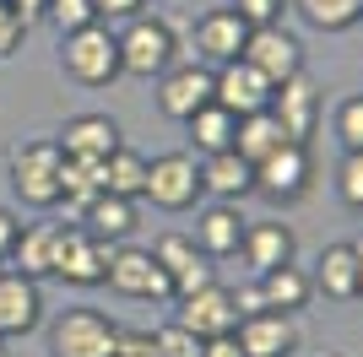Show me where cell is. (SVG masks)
<instances>
[{"instance_id":"obj_1","label":"cell","mask_w":363,"mask_h":357,"mask_svg":"<svg viewBox=\"0 0 363 357\" xmlns=\"http://www.w3.org/2000/svg\"><path fill=\"white\" fill-rule=\"evenodd\" d=\"M60 147L55 135H28L6 152V178H11V195L33 211H55L60 206Z\"/></svg>"},{"instance_id":"obj_2","label":"cell","mask_w":363,"mask_h":357,"mask_svg":"<svg viewBox=\"0 0 363 357\" xmlns=\"http://www.w3.org/2000/svg\"><path fill=\"white\" fill-rule=\"evenodd\" d=\"M60 71L82 87H108L120 81V38L108 22H87L82 33H65L60 38Z\"/></svg>"},{"instance_id":"obj_3","label":"cell","mask_w":363,"mask_h":357,"mask_svg":"<svg viewBox=\"0 0 363 357\" xmlns=\"http://www.w3.org/2000/svg\"><path fill=\"white\" fill-rule=\"evenodd\" d=\"M120 71L125 76H141V81H157V76L179 60V38H174V28H168L163 16H130L120 33Z\"/></svg>"},{"instance_id":"obj_4","label":"cell","mask_w":363,"mask_h":357,"mask_svg":"<svg viewBox=\"0 0 363 357\" xmlns=\"http://www.w3.org/2000/svg\"><path fill=\"white\" fill-rule=\"evenodd\" d=\"M104 282L120 298H136V303H168L174 298V282H168V271L157 266V254L147 244H114L108 266H104Z\"/></svg>"},{"instance_id":"obj_5","label":"cell","mask_w":363,"mask_h":357,"mask_svg":"<svg viewBox=\"0 0 363 357\" xmlns=\"http://www.w3.org/2000/svg\"><path fill=\"white\" fill-rule=\"evenodd\" d=\"M120 325L104 309H65L49 319V357H114Z\"/></svg>"},{"instance_id":"obj_6","label":"cell","mask_w":363,"mask_h":357,"mask_svg":"<svg viewBox=\"0 0 363 357\" xmlns=\"http://www.w3.org/2000/svg\"><path fill=\"white\" fill-rule=\"evenodd\" d=\"M141 200H152L157 211H190L201 200V157H190V152L147 157V190H141Z\"/></svg>"},{"instance_id":"obj_7","label":"cell","mask_w":363,"mask_h":357,"mask_svg":"<svg viewBox=\"0 0 363 357\" xmlns=\"http://www.w3.org/2000/svg\"><path fill=\"white\" fill-rule=\"evenodd\" d=\"M309 184H315V163H309V147H298V141H282L272 157L255 163V190L266 195V200H277V206L303 200Z\"/></svg>"},{"instance_id":"obj_8","label":"cell","mask_w":363,"mask_h":357,"mask_svg":"<svg viewBox=\"0 0 363 357\" xmlns=\"http://www.w3.org/2000/svg\"><path fill=\"white\" fill-rule=\"evenodd\" d=\"M108 249L104 238H92L82 222H60V249H55V276L71 287H98L104 282V266H108Z\"/></svg>"},{"instance_id":"obj_9","label":"cell","mask_w":363,"mask_h":357,"mask_svg":"<svg viewBox=\"0 0 363 357\" xmlns=\"http://www.w3.org/2000/svg\"><path fill=\"white\" fill-rule=\"evenodd\" d=\"M55 147H60V157H71V163H104L114 147H125V135H120V119L114 114L87 108V114L65 119V130L55 135Z\"/></svg>"},{"instance_id":"obj_10","label":"cell","mask_w":363,"mask_h":357,"mask_svg":"<svg viewBox=\"0 0 363 357\" xmlns=\"http://www.w3.org/2000/svg\"><path fill=\"white\" fill-rule=\"evenodd\" d=\"M239 60H250L272 87H282V81L303 76V44L282 28V22H277V28H250V44H244Z\"/></svg>"},{"instance_id":"obj_11","label":"cell","mask_w":363,"mask_h":357,"mask_svg":"<svg viewBox=\"0 0 363 357\" xmlns=\"http://www.w3.org/2000/svg\"><path fill=\"white\" fill-rule=\"evenodd\" d=\"M190 336H201V341H212V336H233L239 330V303H233V287L212 282L201 287V293L179 298V314H174Z\"/></svg>"},{"instance_id":"obj_12","label":"cell","mask_w":363,"mask_h":357,"mask_svg":"<svg viewBox=\"0 0 363 357\" xmlns=\"http://www.w3.org/2000/svg\"><path fill=\"white\" fill-rule=\"evenodd\" d=\"M244 44H250V22H244L233 6H212L206 16H196V55L206 71L228 65V60H239Z\"/></svg>"},{"instance_id":"obj_13","label":"cell","mask_w":363,"mask_h":357,"mask_svg":"<svg viewBox=\"0 0 363 357\" xmlns=\"http://www.w3.org/2000/svg\"><path fill=\"white\" fill-rule=\"evenodd\" d=\"M152 254H157V266H163V271H168V282H174V303L217 282L212 260H206V254L190 244V233H163L157 244H152Z\"/></svg>"},{"instance_id":"obj_14","label":"cell","mask_w":363,"mask_h":357,"mask_svg":"<svg viewBox=\"0 0 363 357\" xmlns=\"http://www.w3.org/2000/svg\"><path fill=\"white\" fill-rule=\"evenodd\" d=\"M272 81L250 65V60H228V65H217L212 71V103H223L228 114H260V108L272 103Z\"/></svg>"},{"instance_id":"obj_15","label":"cell","mask_w":363,"mask_h":357,"mask_svg":"<svg viewBox=\"0 0 363 357\" xmlns=\"http://www.w3.org/2000/svg\"><path fill=\"white\" fill-rule=\"evenodd\" d=\"M212 103V71L201 65V60H190V65H168L163 76H157V108H163L168 119H190L196 108Z\"/></svg>"},{"instance_id":"obj_16","label":"cell","mask_w":363,"mask_h":357,"mask_svg":"<svg viewBox=\"0 0 363 357\" xmlns=\"http://www.w3.org/2000/svg\"><path fill=\"white\" fill-rule=\"evenodd\" d=\"M266 108H272V119L282 125L288 141L309 147V135H315V125H320V87L309 81V76H293V81H282V87L272 92Z\"/></svg>"},{"instance_id":"obj_17","label":"cell","mask_w":363,"mask_h":357,"mask_svg":"<svg viewBox=\"0 0 363 357\" xmlns=\"http://www.w3.org/2000/svg\"><path fill=\"white\" fill-rule=\"evenodd\" d=\"M233 341H239L244 357H293L298 352V325H293V314H244L239 330H233Z\"/></svg>"},{"instance_id":"obj_18","label":"cell","mask_w":363,"mask_h":357,"mask_svg":"<svg viewBox=\"0 0 363 357\" xmlns=\"http://www.w3.org/2000/svg\"><path fill=\"white\" fill-rule=\"evenodd\" d=\"M38 325H44V293H38V282L22 276V271H6L0 276V341L28 336Z\"/></svg>"},{"instance_id":"obj_19","label":"cell","mask_w":363,"mask_h":357,"mask_svg":"<svg viewBox=\"0 0 363 357\" xmlns=\"http://www.w3.org/2000/svg\"><path fill=\"white\" fill-rule=\"evenodd\" d=\"M239 254H244V266H250V276H266V271L298 260V238H293L288 222H272V217L266 222H244Z\"/></svg>"},{"instance_id":"obj_20","label":"cell","mask_w":363,"mask_h":357,"mask_svg":"<svg viewBox=\"0 0 363 357\" xmlns=\"http://www.w3.org/2000/svg\"><path fill=\"white\" fill-rule=\"evenodd\" d=\"M190 244H196L206 260H233L244 244V217L239 206H228V200H212V206L196 217V233H190Z\"/></svg>"},{"instance_id":"obj_21","label":"cell","mask_w":363,"mask_h":357,"mask_svg":"<svg viewBox=\"0 0 363 357\" xmlns=\"http://www.w3.org/2000/svg\"><path fill=\"white\" fill-rule=\"evenodd\" d=\"M55 249H60V222H22L6 266L33 276V282H44V276H55Z\"/></svg>"},{"instance_id":"obj_22","label":"cell","mask_w":363,"mask_h":357,"mask_svg":"<svg viewBox=\"0 0 363 357\" xmlns=\"http://www.w3.org/2000/svg\"><path fill=\"white\" fill-rule=\"evenodd\" d=\"M309 282H315V293L331 298V303H352V298H358V249H352V244H325L315 271H309Z\"/></svg>"},{"instance_id":"obj_23","label":"cell","mask_w":363,"mask_h":357,"mask_svg":"<svg viewBox=\"0 0 363 357\" xmlns=\"http://www.w3.org/2000/svg\"><path fill=\"white\" fill-rule=\"evenodd\" d=\"M201 195H217V200H228V206H239L244 195H255V168L244 163L239 152L201 157Z\"/></svg>"},{"instance_id":"obj_24","label":"cell","mask_w":363,"mask_h":357,"mask_svg":"<svg viewBox=\"0 0 363 357\" xmlns=\"http://www.w3.org/2000/svg\"><path fill=\"white\" fill-rule=\"evenodd\" d=\"M76 222L87 227L92 238H104V244H130V233H136V200H125V195H108L98 190L92 195V206L76 217Z\"/></svg>"},{"instance_id":"obj_25","label":"cell","mask_w":363,"mask_h":357,"mask_svg":"<svg viewBox=\"0 0 363 357\" xmlns=\"http://www.w3.org/2000/svg\"><path fill=\"white\" fill-rule=\"evenodd\" d=\"M255 287H260V303H266L272 314H298V309H309V298H315L309 271H298V266L266 271V276H255Z\"/></svg>"},{"instance_id":"obj_26","label":"cell","mask_w":363,"mask_h":357,"mask_svg":"<svg viewBox=\"0 0 363 357\" xmlns=\"http://www.w3.org/2000/svg\"><path fill=\"white\" fill-rule=\"evenodd\" d=\"M184 130H190V157H217V152H233V130H239V114H228L223 103H206L196 114L184 119Z\"/></svg>"},{"instance_id":"obj_27","label":"cell","mask_w":363,"mask_h":357,"mask_svg":"<svg viewBox=\"0 0 363 357\" xmlns=\"http://www.w3.org/2000/svg\"><path fill=\"white\" fill-rule=\"evenodd\" d=\"M98 184H104L108 195L141 200V190H147V157H141L136 147H114L104 163H98Z\"/></svg>"},{"instance_id":"obj_28","label":"cell","mask_w":363,"mask_h":357,"mask_svg":"<svg viewBox=\"0 0 363 357\" xmlns=\"http://www.w3.org/2000/svg\"><path fill=\"white\" fill-rule=\"evenodd\" d=\"M282 141H288V135H282V125L272 119V108H260V114H244V119H239V130H233V152H239L250 168H255L260 157H272Z\"/></svg>"},{"instance_id":"obj_29","label":"cell","mask_w":363,"mask_h":357,"mask_svg":"<svg viewBox=\"0 0 363 357\" xmlns=\"http://www.w3.org/2000/svg\"><path fill=\"white\" fill-rule=\"evenodd\" d=\"M293 11L315 33H347L363 22V0H293Z\"/></svg>"},{"instance_id":"obj_30","label":"cell","mask_w":363,"mask_h":357,"mask_svg":"<svg viewBox=\"0 0 363 357\" xmlns=\"http://www.w3.org/2000/svg\"><path fill=\"white\" fill-rule=\"evenodd\" d=\"M98 190H104V184H98V163H71V157L60 163V206L71 211V217H82Z\"/></svg>"},{"instance_id":"obj_31","label":"cell","mask_w":363,"mask_h":357,"mask_svg":"<svg viewBox=\"0 0 363 357\" xmlns=\"http://www.w3.org/2000/svg\"><path fill=\"white\" fill-rule=\"evenodd\" d=\"M44 22L65 38V33H82L87 22H98V11H92V0H49Z\"/></svg>"},{"instance_id":"obj_32","label":"cell","mask_w":363,"mask_h":357,"mask_svg":"<svg viewBox=\"0 0 363 357\" xmlns=\"http://www.w3.org/2000/svg\"><path fill=\"white\" fill-rule=\"evenodd\" d=\"M336 141H342V152H363V92L358 98H342L336 103Z\"/></svg>"},{"instance_id":"obj_33","label":"cell","mask_w":363,"mask_h":357,"mask_svg":"<svg viewBox=\"0 0 363 357\" xmlns=\"http://www.w3.org/2000/svg\"><path fill=\"white\" fill-rule=\"evenodd\" d=\"M152 346H157V357H201V336H190V330L179 325V319H168L163 330H152Z\"/></svg>"},{"instance_id":"obj_34","label":"cell","mask_w":363,"mask_h":357,"mask_svg":"<svg viewBox=\"0 0 363 357\" xmlns=\"http://www.w3.org/2000/svg\"><path fill=\"white\" fill-rule=\"evenodd\" d=\"M336 195H342V206L363 211V152H347L342 168H336Z\"/></svg>"},{"instance_id":"obj_35","label":"cell","mask_w":363,"mask_h":357,"mask_svg":"<svg viewBox=\"0 0 363 357\" xmlns=\"http://www.w3.org/2000/svg\"><path fill=\"white\" fill-rule=\"evenodd\" d=\"M228 6H233V11H239L250 28H277V22H282V11H288L293 0H228Z\"/></svg>"},{"instance_id":"obj_36","label":"cell","mask_w":363,"mask_h":357,"mask_svg":"<svg viewBox=\"0 0 363 357\" xmlns=\"http://www.w3.org/2000/svg\"><path fill=\"white\" fill-rule=\"evenodd\" d=\"M28 38V22H22V11H16L11 0H0V60L16 55V44Z\"/></svg>"},{"instance_id":"obj_37","label":"cell","mask_w":363,"mask_h":357,"mask_svg":"<svg viewBox=\"0 0 363 357\" xmlns=\"http://www.w3.org/2000/svg\"><path fill=\"white\" fill-rule=\"evenodd\" d=\"M114 357H157V346H152V330H120Z\"/></svg>"},{"instance_id":"obj_38","label":"cell","mask_w":363,"mask_h":357,"mask_svg":"<svg viewBox=\"0 0 363 357\" xmlns=\"http://www.w3.org/2000/svg\"><path fill=\"white\" fill-rule=\"evenodd\" d=\"M141 6L147 0H92L98 22H130V16H141Z\"/></svg>"},{"instance_id":"obj_39","label":"cell","mask_w":363,"mask_h":357,"mask_svg":"<svg viewBox=\"0 0 363 357\" xmlns=\"http://www.w3.org/2000/svg\"><path fill=\"white\" fill-rule=\"evenodd\" d=\"M16 233H22V217H16L11 206H0V260H11V249H16Z\"/></svg>"},{"instance_id":"obj_40","label":"cell","mask_w":363,"mask_h":357,"mask_svg":"<svg viewBox=\"0 0 363 357\" xmlns=\"http://www.w3.org/2000/svg\"><path fill=\"white\" fill-rule=\"evenodd\" d=\"M201 357H244V352H239V341H233V336H212V341L201 346Z\"/></svg>"},{"instance_id":"obj_41","label":"cell","mask_w":363,"mask_h":357,"mask_svg":"<svg viewBox=\"0 0 363 357\" xmlns=\"http://www.w3.org/2000/svg\"><path fill=\"white\" fill-rule=\"evenodd\" d=\"M11 6L22 11V22H28V28H33V22H44V11H49V0H11Z\"/></svg>"},{"instance_id":"obj_42","label":"cell","mask_w":363,"mask_h":357,"mask_svg":"<svg viewBox=\"0 0 363 357\" xmlns=\"http://www.w3.org/2000/svg\"><path fill=\"white\" fill-rule=\"evenodd\" d=\"M352 249H358V298H363V238L352 244Z\"/></svg>"},{"instance_id":"obj_43","label":"cell","mask_w":363,"mask_h":357,"mask_svg":"<svg viewBox=\"0 0 363 357\" xmlns=\"http://www.w3.org/2000/svg\"><path fill=\"white\" fill-rule=\"evenodd\" d=\"M6 271H11V266H6V260H0V276H6Z\"/></svg>"},{"instance_id":"obj_44","label":"cell","mask_w":363,"mask_h":357,"mask_svg":"<svg viewBox=\"0 0 363 357\" xmlns=\"http://www.w3.org/2000/svg\"><path fill=\"white\" fill-rule=\"evenodd\" d=\"M336 357H347V352H336Z\"/></svg>"},{"instance_id":"obj_45","label":"cell","mask_w":363,"mask_h":357,"mask_svg":"<svg viewBox=\"0 0 363 357\" xmlns=\"http://www.w3.org/2000/svg\"><path fill=\"white\" fill-rule=\"evenodd\" d=\"M293 357H298V352H293Z\"/></svg>"}]
</instances>
